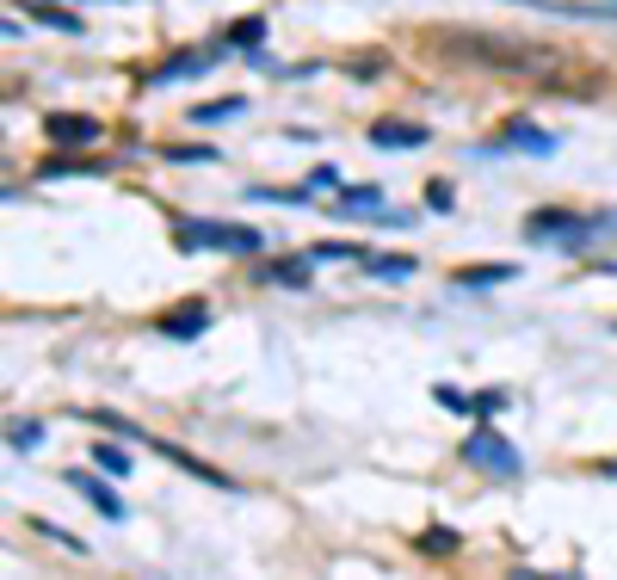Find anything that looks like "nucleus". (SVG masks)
Listing matches in <instances>:
<instances>
[{
  "mask_svg": "<svg viewBox=\"0 0 617 580\" xmlns=\"http://www.w3.org/2000/svg\"><path fill=\"white\" fill-rule=\"evenodd\" d=\"M599 469H605V476H617V457H612V464H599Z\"/></svg>",
  "mask_w": 617,
  "mask_h": 580,
  "instance_id": "nucleus-28",
  "label": "nucleus"
},
{
  "mask_svg": "<svg viewBox=\"0 0 617 580\" xmlns=\"http://www.w3.org/2000/svg\"><path fill=\"white\" fill-rule=\"evenodd\" d=\"M333 186H340V167H315L308 174V192H333Z\"/></svg>",
  "mask_w": 617,
  "mask_h": 580,
  "instance_id": "nucleus-24",
  "label": "nucleus"
},
{
  "mask_svg": "<svg viewBox=\"0 0 617 580\" xmlns=\"http://www.w3.org/2000/svg\"><path fill=\"white\" fill-rule=\"evenodd\" d=\"M68 488H75V494H87V501H93L99 513H105V519H124V501H117V488H105V482H99V476H87V469H75V476H68Z\"/></svg>",
  "mask_w": 617,
  "mask_h": 580,
  "instance_id": "nucleus-11",
  "label": "nucleus"
},
{
  "mask_svg": "<svg viewBox=\"0 0 617 580\" xmlns=\"http://www.w3.org/2000/svg\"><path fill=\"white\" fill-rule=\"evenodd\" d=\"M93 464L105 469V476H130V457H124L117 445H99V451H93Z\"/></svg>",
  "mask_w": 617,
  "mask_h": 580,
  "instance_id": "nucleus-22",
  "label": "nucleus"
},
{
  "mask_svg": "<svg viewBox=\"0 0 617 580\" xmlns=\"http://www.w3.org/2000/svg\"><path fill=\"white\" fill-rule=\"evenodd\" d=\"M525 235L538 248H593L599 235H617V211L605 216H575V211H538L525 223Z\"/></svg>",
  "mask_w": 617,
  "mask_h": 580,
  "instance_id": "nucleus-2",
  "label": "nucleus"
},
{
  "mask_svg": "<svg viewBox=\"0 0 617 580\" xmlns=\"http://www.w3.org/2000/svg\"><path fill=\"white\" fill-rule=\"evenodd\" d=\"M501 407H506V389H482V395H476V414H482V420L501 414Z\"/></svg>",
  "mask_w": 617,
  "mask_h": 580,
  "instance_id": "nucleus-23",
  "label": "nucleus"
},
{
  "mask_svg": "<svg viewBox=\"0 0 617 580\" xmlns=\"http://www.w3.org/2000/svg\"><path fill=\"white\" fill-rule=\"evenodd\" d=\"M463 464H476V469H488V476H519L525 469V457H519V445L513 439H501V432H469L463 439Z\"/></svg>",
  "mask_w": 617,
  "mask_h": 580,
  "instance_id": "nucleus-3",
  "label": "nucleus"
},
{
  "mask_svg": "<svg viewBox=\"0 0 617 580\" xmlns=\"http://www.w3.org/2000/svg\"><path fill=\"white\" fill-rule=\"evenodd\" d=\"M154 451H161V464H179L186 476H198V482H211V488H235L223 469H211L204 457H192V451H179V445H167V439H154Z\"/></svg>",
  "mask_w": 617,
  "mask_h": 580,
  "instance_id": "nucleus-10",
  "label": "nucleus"
},
{
  "mask_svg": "<svg viewBox=\"0 0 617 580\" xmlns=\"http://www.w3.org/2000/svg\"><path fill=\"white\" fill-rule=\"evenodd\" d=\"M32 20L50 25V31H62V38H80V31H87V20H80L75 7H50V0H43V7H32Z\"/></svg>",
  "mask_w": 617,
  "mask_h": 580,
  "instance_id": "nucleus-12",
  "label": "nucleus"
},
{
  "mask_svg": "<svg viewBox=\"0 0 617 580\" xmlns=\"http://www.w3.org/2000/svg\"><path fill=\"white\" fill-rule=\"evenodd\" d=\"M223 62V43H211V50H179V56H167L161 68L149 75V87H174V80H192L204 75V68H216Z\"/></svg>",
  "mask_w": 617,
  "mask_h": 580,
  "instance_id": "nucleus-5",
  "label": "nucleus"
},
{
  "mask_svg": "<svg viewBox=\"0 0 617 580\" xmlns=\"http://www.w3.org/2000/svg\"><path fill=\"white\" fill-rule=\"evenodd\" d=\"M229 43H235V50H260V43H266V20H260V13L235 20L229 25Z\"/></svg>",
  "mask_w": 617,
  "mask_h": 580,
  "instance_id": "nucleus-17",
  "label": "nucleus"
},
{
  "mask_svg": "<svg viewBox=\"0 0 617 580\" xmlns=\"http://www.w3.org/2000/svg\"><path fill=\"white\" fill-rule=\"evenodd\" d=\"M174 248L179 253H260L266 235L248 223H216V216H174Z\"/></svg>",
  "mask_w": 617,
  "mask_h": 580,
  "instance_id": "nucleus-1",
  "label": "nucleus"
},
{
  "mask_svg": "<svg viewBox=\"0 0 617 580\" xmlns=\"http://www.w3.org/2000/svg\"><path fill=\"white\" fill-rule=\"evenodd\" d=\"M43 136H50L56 149H87V142L105 136V124H99V117H80V112H56V117H43Z\"/></svg>",
  "mask_w": 617,
  "mask_h": 580,
  "instance_id": "nucleus-6",
  "label": "nucleus"
},
{
  "mask_svg": "<svg viewBox=\"0 0 617 580\" xmlns=\"http://www.w3.org/2000/svg\"><path fill=\"white\" fill-rule=\"evenodd\" d=\"M43 439V426H20V432H13V451H32Z\"/></svg>",
  "mask_w": 617,
  "mask_h": 580,
  "instance_id": "nucleus-27",
  "label": "nucleus"
},
{
  "mask_svg": "<svg viewBox=\"0 0 617 580\" xmlns=\"http://www.w3.org/2000/svg\"><path fill=\"white\" fill-rule=\"evenodd\" d=\"M414 266H420L414 253H377V260H370V272H377V278H389V285H395V278H414Z\"/></svg>",
  "mask_w": 617,
  "mask_h": 580,
  "instance_id": "nucleus-18",
  "label": "nucleus"
},
{
  "mask_svg": "<svg viewBox=\"0 0 617 580\" xmlns=\"http://www.w3.org/2000/svg\"><path fill=\"white\" fill-rule=\"evenodd\" d=\"M426 204H432V211H451V186H444V179H432V186H426Z\"/></svg>",
  "mask_w": 617,
  "mask_h": 580,
  "instance_id": "nucleus-26",
  "label": "nucleus"
},
{
  "mask_svg": "<svg viewBox=\"0 0 617 580\" xmlns=\"http://www.w3.org/2000/svg\"><path fill=\"white\" fill-rule=\"evenodd\" d=\"M506 149H519V155H556V136L538 130V124H525V117H513V124H501V130L482 142V155H506Z\"/></svg>",
  "mask_w": 617,
  "mask_h": 580,
  "instance_id": "nucleus-4",
  "label": "nucleus"
},
{
  "mask_svg": "<svg viewBox=\"0 0 617 580\" xmlns=\"http://www.w3.org/2000/svg\"><path fill=\"white\" fill-rule=\"evenodd\" d=\"M432 402L451 407V414H476V395H469V389H457V383H439V389H432Z\"/></svg>",
  "mask_w": 617,
  "mask_h": 580,
  "instance_id": "nucleus-21",
  "label": "nucleus"
},
{
  "mask_svg": "<svg viewBox=\"0 0 617 580\" xmlns=\"http://www.w3.org/2000/svg\"><path fill=\"white\" fill-rule=\"evenodd\" d=\"M248 198H260V204H303L308 186H248Z\"/></svg>",
  "mask_w": 617,
  "mask_h": 580,
  "instance_id": "nucleus-20",
  "label": "nucleus"
},
{
  "mask_svg": "<svg viewBox=\"0 0 617 580\" xmlns=\"http://www.w3.org/2000/svg\"><path fill=\"white\" fill-rule=\"evenodd\" d=\"M80 420H93V426H112L117 439H130V432H136V426H130V420H117V414H80Z\"/></svg>",
  "mask_w": 617,
  "mask_h": 580,
  "instance_id": "nucleus-25",
  "label": "nucleus"
},
{
  "mask_svg": "<svg viewBox=\"0 0 617 580\" xmlns=\"http://www.w3.org/2000/svg\"><path fill=\"white\" fill-rule=\"evenodd\" d=\"M253 278H260V285H308V253L278 260V266H253Z\"/></svg>",
  "mask_w": 617,
  "mask_h": 580,
  "instance_id": "nucleus-13",
  "label": "nucleus"
},
{
  "mask_svg": "<svg viewBox=\"0 0 617 580\" xmlns=\"http://www.w3.org/2000/svg\"><path fill=\"white\" fill-rule=\"evenodd\" d=\"M241 112H248V99H241V93H223V99H211V105H198L192 124H204V130H211V124H229V117H241Z\"/></svg>",
  "mask_w": 617,
  "mask_h": 580,
  "instance_id": "nucleus-15",
  "label": "nucleus"
},
{
  "mask_svg": "<svg viewBox=\"0 0 617 580\" xmlns=\"http://www.w3.org/2000/svg\"><path fill=\"white\" fill-rule=\"evenodd\" d=\"M154 328H161V340H198V333L211 328V303H186V310L161 315Z\"/></svg>",
  "mask_w": 617,
  "mask_h": 580,
  "instance_id": "nucleus-8",
  "label": "nucleus"
},
{
  "mask_svg": "<svg viewBox=\"0 0 617 580\" xmlns=\"http://www.w3.org/2000/svg\"><path fill=\"white\" fill-rule=\"evenodd\" d=\"M377 211H383V192H377V186H347V192L328 204V216H340V223H358V216L370 223Z\"/></svg>",
  "mask_w": 617,
  "mask_h": 580,
  "instance_id": "nucleus-7",
  "label": "nucleus"
},
{
  "mask_svg": "<svg viewBox=\"0 0 617 580\" xmlns=\"http://www.w3.org/2000/svg\"><path fill=\"white\" fill-rule=\"evenodd\" d=\"M426 124H402V117H383V124H370V142L377 149H426Z\"/></svg>",
  "mask_w": 617,
  "mask_h": 580,
  "instance_id": "nucleus-9",
  "label": "nucleus"
},
{
  "mask_svg": "<svg viewBox=\"0 0 617 580\" xmlns=\"http://www.w3.org/2000/svg\"><path fill=\"white\" fill-rule=\"evenodd\" d=\"M161 155L179 161V167H198V161H211V167H216V149H211V142H174V149H161Z\"/></svg>",
  "mask_w": 617,
  "mask_h": 580,
  "instance_id": "nucleus-19",
  "label": "nucleus"
},
{
  "mask_svg": "<svg viewBox=\"0 0 617 580\" xmlns=\"http://www.w3.org/2000/svg\"><path fill=\"white\" fill-rule=\"evenodd\" d=\"M322 260H358V266H370L365 241H315V248H308V266H322Z\"/></svg>",
  "mask_w": 617,
  "mask_h": 580,
  "instance_id": "nucleus-16",
  "label": "nucleus"
},
{
  "mask_svg": "<svg viewBox=\"0 0 617 580\" xmlns=\"http://www.w3.org/2000/svg\"><path fill=\"white\" fill-rule=\"evenodd\" d=\"M506 278H519V266H469V272H451V285H457V290H488V285H506Z\"/></svg>",
  "mask_w": 617,
  "mask_h": 580,
  "instance_id": "nucleus-14",
  "label": "nucleus"
}]
</instances>
